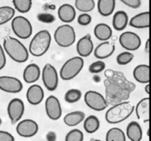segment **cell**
Instances as JSON below:
<instances>
[{
	"label": "cell",
	"instance_id": "obj_1",
	"mask_svg": "<svg viewBox=\"0 0 151 141\" xmlns=\"http://www.w3.org/2000/svg\"><path fill=\"white\" fill-rule=\"evenodd\" d=\"M105 75L107 78L104 82L106 88V101L114 104L128 99L130 93L135 89V85L127 80L122 73L113 70H107Z\"/></svg>",
	"mask_w": 151,
	"mask_h": 141
},
{
	"label": "cell",
	"instance_id": "obj_2",
	"mask_svg": "<svg viewBox=\"0 0 151 141\" xmlns=\"http://www.w3.org/2000/svg\"><path fill=\"white\" fill-rule=\"evenodd\" d=\"M3 48L7 55L19 63H24L29 58V51L19 40L7 36L3 41Z\"/></svg>",
	"mask_w": 151,
	"mask_h": 141
},
{
	"label": "cell",
	"instance_id": "obj_3",
	"mask_svg": "<svg viewBox=\"0 0 151 141\" xmlns=\"http://www.w3.org/2000/svg\"><path fill=\"white\" fill-rule=\"evenodd\" d=\"M134 106L129 101H122L114 104L107 110L106 120L110 124H116L128 119L132 115Z\"/></svg>",
	"mask_w": 151,
	"mask_h": 141
},
{
	"label": "cell",
	"instance_id": "obj_4",
	"mask_svg": "<svg viewBox=\"0 0 151 141\" xmlns=\"http://www.w3.org/2000/svg\"><path fill=\"white\" fill-rule=\"evenodd\" d=\"M52 37L50 32L46 29L37 32L31 40L29 46V54L34 57H41L49 50Z\"/></svg>",
	"mask_w": 151,
	"mask_h": 141
},
{
	"label": "cell",
	"instance_id": "obj_5",
	"mask_svg": "<svg viewBox=\"0 0 151 141\" xmlns=\"http://www.w3.org/2000/svg\"><path fill=\"white\" fill-rule=\"evenodd\" d=\"M84 60L79 56L73 57L65 62L60 70V76L63 80L69 81L78 76L82 70Z\"/></svg>",
	"mask_w": 151,
	"mask_h": 141
},
{
	"label": "cell",
	"instance_id": "obj_6",
	"mask_svg": "<svg viewBox=\"0 0 151 141\" xmlns=\"http://www.w3.org/2000/svg\"><path fill=\"white\" fill-rule=\"evenodd\" d=\"M54 39L59 46L63 48L71 46L76 41L75 29L69 24L60 25L55 31Z\"/></svg>",
	"mask_w": 151,
	"mask_h": 141
},
{
	"label": "cell",
	"instance_id": "obj_7",
	"mask_svg": "<svg viewBox=\"0 0 151 141\" xmlns=\"http://www.w3.org/2000/svg\"><path fill=\"white\" fill-rule=\"evenodd\" d=\"M13 33L21 39H27L32 34V26L30 21L22 16H17L11 21Z\"/></svg>",
	"mask_w": 151,
	"mask_h": 141
},
{
	"label": "cell",
	"instance_id": "obj_8",
	"mask_svg": "<svg viewBox=\"0 0 151 141\" xmlns=\"http://www.w3.org/2000/svg\"><path fill=\"white\" fill-rule=\"evenodd\" d=\"M84 101L90 109L95 111H103L109 107V102L100 93L88 90L84 95Z\"/></svg>",
	"mask_w": 151,
	"mask_h": 141
},
{
	"label": "cell",
	"instance_id": "obj_9",
	"mask_svg": "<svg viewBox=\"0 0 151 141\" xmlns=\"http://www.w3.org/2000/svg\"><path fill=\"white\" fill-rule=\"evenodd\" d=\"M42 81L44 87L50 91H54L58 85V74L55 68L50 63L44 66L41 73Z\"/></svg>",
	"mask_w": 151,
	"mask_h": 141
},
{
	"label": "cell",
	"instance_id": "obj_10",
	"mask_svg": "<svg viewBox=\"0 0 151 141\" xmlns=\"http://www.w3.org/2000/svg\"><path fill=\"white\" fill-rule=\"evenodd\" d=\"M121 46L129 51H136L139 49L142 45L140 37L134 32H122L119 38Z\"/></svg>",
	"mask_w": 151,
	"mask_h": 141
},
{
	"label": "cell",
	"instance_id": "obj_11",
	"mask_svg": "<svg viewBox=\"0 0 151 141\" xmlns=\"http://www.w3.org/2000/svg\"><path fill=\"white\" fill-rule=\"evenodd\" d=\"M24 113V104L22 99L14 98L7 105V114L12 124H16L21 120Z\"/></svg>",
	"mask_w": 151,
	"mask_h": 141
},
{
	"label": "cell",
	"instance_id": "obj_12",
	"mask_svg": "<svg viewBox=\"0 0 151 141\" xmlns=\"http://www.w3.org/2000/svg\"><path fill=\"white\" fill-rule=\"evenodd\" d=\"M23 89V85L18 78L9 76H0V90L9 93H18Z\"/></svg>",
	"mask_w": 151,
	"mask_h": 141
},
{
	"label": "cell",
	"instance_id": "obj_13",
	"mask_svg": "<svg viewBox=\"0 0 151 141\" xmlns=\"http://www.w3.org/2000/svg\"><path fill=\"white\" fill-rule=\"evenodd\" d=\"M38 125L32 119H24L19 122L16 126V132L22 137H31L38 133Z\"/></svg>",
	"mask_w": 151,
	"mask_h": 141
},
{
	"label": "cell",
	"instance_id": "obj_14",
	"mask_svg": "<svg viewBox=\"0 0 151 141\" xmlns=\"http://www.w3.org/2000/svg\"><path fill=\"white\" fill-rule=\"evenodd\" d=\"M45 110L49 118L57 120L61 117L62 108L58 98L55 95L47 97L45 101Z\"/></svg>",
	"mask_w": 151,
	"mask_h": 141
},
{
	"label": "cell",
	"instance_id": "obj_15",
	"mask_svg": "<svg viewBox=\"0 0 151 141\" xmlns=\"http://www.w3.org/2000/svg\"><path fill=\"white\" fill-rule=\"evenodd\" d=\"M77 52L81 57H87L91 55L94 50V43L91 41L90 34H86L78 41L76 45Z\"/></svg>",
	"mask_w": 151,
	"mask_h": 141
},
{
	"label": "cell",
	"instance_id": "obj_16",
	"mask_svg": "<svg viewBox=\"0 0 151 141\" xmlns=\"http://www.w3.org/2000/svg\"><path fill=\"white\" fill-rule=\"evenodd\" d=\"M27 100L32 105H38L44 98L43 88L38 85H32L27 90Z\"/></svg>",
	"mask_w": 151,
	"mask_h": 141
},
{
	"label": "cell",
	"instance_id": "obj_17",
	"mask_svg": "<svg viewBox=\"0 0 151 141\" xmlns=\"http://www.w3.org/2000/svg\"><path fill=\"white\" fill-rule=\"evenodd\" d=\"M115 51V45L109 41H105L99 44L94 51V57L100 60L111 56Z\"/></svg>",
	"mask_w": 151,
	"mask_h": 141
},
{
	"label": "cell",
	"instance_id": "obj_18",
	"mask_svg": "<svg viewBox=\"0 0 151 141\" xmlns=\"http://www.w3.org/2000/svg\"><path fill=\"white\" fill-rule=\"evenodd\" d=\"M58 16L62 22L66 24L73 21L76 17V10L72 5L69 4H63L58 8Z\"/></svg>",
	"mask_w": 151,
	"mask_h": 141
},
{
	"label": "cell",
	"instance_id": "obj_19",
	"mask_svg": "<svg viewBox=\"0 0 151 141\" xmlns=\"http://www.w3.org/2000/svg\"><path fill=\"white\" fill-rule=\"evenodd\" d=\"M135 110L139 120H143L145 123L148 122L150 118V98L146 97L140 100L136 106Z\"/></svg>",
	"mask_w": 151,
	"mask_h": 141
},
{
	"label": "cell",
	"instance_id": "obj_20",
	"mask_svg": "<svg viewBox=\"0 0 151 141\" xmlns=\"http://www.w3.org/2000/svg\"><path fill=\"white\" fill-rule=\"evenodd\" d=\"M41 69L35 63L29 64L23 72V79L26 83L32 84L37 82L41 76Z\"/></svg>",
	"mask_w": 151,
	"mask_h": 141
},
{
	"label": "cell",
	"instance_id": "obj_21",
	"mask_svg": "<svg viewBox=\"0 0 151 141\" xmlns=\"http://www.w3.org/2000/svg\"><path fill=\"white\" fill-rule=\"evenodd\" d=\"M128 24L137 29H145L150 26V13L142 12L131 18Z\"/></svg>",
	"mask_w": 151,
	"mask_h": 141
},
{
	"label": "cell",
	"instance_id": "obj_22",
	"mask_svg": "<svg viewBox=\"0 0 151 141\" xmlns=\"http://www.w3.org/2000/svg\"><path fill=\"white\" fill-rule=\"evenodd\" d=\"M133 76L137 82L148 84L150 82V66L146 64L139 65L134 69Z\"/></svg>",
	"mask_w": 151,
	"mask_h": 141
},
{
	"label": "cell",
	"instance_id": "obj_23",
	"mask_svg": "<svg viewBox=\"0 0 151 141\" xmlns=\"http://www.w3.org/2000/svg\"><path fill=\"white\" fill-rule=\"evenodd\" d=\"M126 135L131 141H141L143 132L139 123L137 121H131L126 128Z\"/></svg>",
	"mask_w": 151,
	"mask_h": 141
},
{
	"label": "cell",
	"instance_id": "obj_24",
	"mask_svg": "<svg viewBox=\"0 0 151 141\" xmlns=\"http://www.w3.org/2000/svg\"><path fill=\"white\" fill-rule=\"evenodd\" d=\"M112 29L109 25L104 23L98 24L94 29V34L97 39L100 41H107L111 38Z\"/></svg>",
	"mask_w": 151,
	"mask_h": 141
},
{
	"label": "cell",
	"instance_id": "obj_25",
	"mask_svg": "<svg viewBox=\"0 0 151 141\" xmlns=\"http://www.w3.org/2000/svg\"><path fill=\"white\" fill-rule=\"evenodd\" d=\"M113 27L117 31H122L127 27L128 24V16L126 12L119 10L114 13L112 21Z\"/></svg>",
	"mask_w": 151,
	"mask_h": 141
},
{
	"label": "cell",
	"instance_id": "obj_26",
	"mask_svg": "<svg viewBox=\"0 0 151 141\" xmlns=\"http://www.w3.org/2000/svg\"><path fill=\"white\" fill-rule=\"evenodd\" d=\"M86 118V115L82 111H74L66 114L63 118V122L65 124L70 127L77 126Z\"/></svg>",
	"mask_w": 151,
	"mask_h": 141
},
{
	"label": "cell",
	"instance_id": "obj_27",
	"mask_svg": "<svg viewBox=\"0 0 151 141\" xmlns=\"http://www.w3.org/2000/svg\"><path fill=\"white\" fill-rule=\"evenodd\" d=\"M115 5V0H99L97 1V10L101 16L107 17L113 13Z\"/></svg>",
	"mask_w": 151,
	"mask_h": 141
},
{
	"label": "cell",
	"instance_id": "obj_28",
	"mask_svg": "<svg viewBox=\"0 0 151 141\" xmlns=\"http://www.w3.org/2000/svg\"><path fill=\"white\" fill-rule=\"evenodd\" d=\"M100 126V120L96 115L88 116L86 118L83 123V128L86 132L88 134H93L97 132Z\"/></svg>",
	"mask_w": 151,
	"mask_h": 141
},
{
	"label": "cell",
	"instance_id": "obj_29",
	"mask_svg": "<svg viewBox=\"0 0 151 141\" xmlns=\"http://www.w3.org/2000/svg\"><path fill=\"white\" fill-rule=\"evenodd\" d=\"M106 141H126V136L122 129L114 127L109 129L106 133Z\"/></svg>",
	"mask_w": 151,
	"mask_h": 141
},
{
	"label": "cell",
	"instance_id": "obj_30",
	"mask_svg": "<svg viewBox=\"0 0 151 141\" xmlns=\"http://www.w3.org/2000/svg\"><path fill=\"white\" fill-rule=\"evenodd\" d=\"M15 13V9L10 6L0 7V25H3L10 20H13Z\"/></svg>",
	"mask_w": 151,
	"mask_h": 141
},
{
	"label": "cell",
	"instance_id": "obj_31",
	"mask_svg": "<svg viewBox=\"0 0 151 141\" xmlns=\"http://www.w3.org/2000/svg\"><path fill=\"white\" fill-rule=\"evenodd\" d=\"M75 6L77 10L83 12V13H88L95 7V1L94 0H76Z\"/></svg>",
	"mask_w": 151,
	"mask_h": 141
},
{
	"label": "cell",
	"instance_id": "obj_32",
	"mask_svg": "<svg viewBox=\"0 0 151 141\" xmlns=\"http://www.w3.org/2000/svg\"><path fill=\"white\" fill-rule=\"evenodd\" d=\"M13 4L15 10L21 13H26L30 10L32 1L31 0H13Z\"/></svg>",
	"mask_w": 151,
	"mask_h": 141
},
{
	"label": "cell",
	"instance_id": "obj_33",
	"mask_svg": "<svg viewBox=\"0 0 151 141\" xmlns=\"http://www.w3.org/2000/svg\"><path fill=\"white\" fill-rule=\"evenodd\" d=\"M82 97V92L79 89L72 88L66 91L64 95V100L69 104L78 102Z\"/></svg>",
	"mask_w": 151,
	"mask_h": 141
},
{
	"label": "cell",
	"instance_id": "obj_34",
	"mask_svg": "<svg viewBox=\"0 0 151 141\" xmlns=\"http://www.w3.org/2000/svg\"><path fill=\"white\" fill-rule=\"evenodd\" d=\"M83 133L78 129H72L65 137V141H83Z\"/></svg>",
	"mask_w": 151,
	"mask_h": 141
},
{
	"label": "cell",
	"instance_id": "obj_35",
	"mask_svg": "<svg viewBox=\"0 0 151 141\" xmlns=\"http://www.w3.org/2000/svg\"><path fill=\"white\" fill-rule=\"evenodd\" d=\"M134 55L133 53L130 51H123V52L119 53L116 57V63L120 66H125L128 63H131L134 59Z\"/></svg>",
	"mask_w": 151,
	"mask_h": 141
},
{
	"label": "cell",
	"instance_id": "obj_36",
	"mask_svg": "<svg viewBox=\"0 0 151 141\" xmlns=\"http://www.w3.org/2000/svg\"><path fill=\"white\" fill-rule=\"evenodd\" d=\"M106 69V63L103 60H97L91 63L88 67V70L91 73H99Z\"/></svg>",
	"mask_w": 151,
	"mask_h": 141
},
{
	"label": "cell",
	"instance_id": "obj_37",
	"mask_svg": "<svg viewBox=\"0 0 151 141\" xmlns=\"http://www.w3.org/2000/svg\"><path fill=\"white\" fill-rule=\"evenodd\" d=\"M37 19L39 21L46 24H51L55 21V18L52 14L49 13H41L37 15Z\"/></svg>",
	"mask_w": 151,
	"mask_h": 141
},
{
	"label": "cell",
	"instance_id": "obj_38",
	"mask_svg": "<svg viewBox=\"0 0 151 141\" xmlns=\"http://www.w3.org/2000/svg\"><path fill=\"white\" fill-rule=\"evenodd\" d=\"M91 16L88 13H82L78 17V23L81 26H87L91 22Z\"/></svg>",
	"mask_w": 151,
	"mask_h": 141
},
{
	"label": "cell",
	"instance_id": "obj_39",
	"mask_svg": "<svg viewBox=\"0 0 151 141\" xmlns=\"http://www.w3.org/2000/svg\"><path fill=\"white\" fill-rule=\"evenodd\" d=\"M124 4L133 9H137L141 6L142 1L140 0H121Z\"/></svg>",
	"mask_w": 151,
	"mask_h": 141
},
{
	"label": "cell",
	"instance_id": "obj_40",
	"mask_svg": "<svg viewBox=\"0 0 151 141\" xmlns=\"http://www.w3.org/2000/svg\"><path fill=\"white\" fill-rule=\"evenodd\" d=\"M0 141H15V137L10 132L0 130Z\"/></svg>",
	"mask_w": 151,
	"mask_h": 141
},
{
	"label": "cell",
	"instance_id": "obj_41",
	"mask_svg": "<svg viewBox=\"0 0 151 141\" xmlns=\"http://www.w3.org/2000/svg\"><path fill=\"white\" fill-rule=\"evenodd\" d=\"M6 65V56L3 47L0 44V70L3 69Z\"/></svg>",
	"mask_w": 151,
	"mask_h": 141
},
{
	"label": "cell",
	"instance_id": "obj_42",
	"mask_svg": "<svg viewBox=\"0 0 151 141\" xmlns=\"http://www.w3.org/2000/svg\"><path fill=\"white\" fill-rule=\"evenodd\" d=\"M47 141H56L57 140V136H56L55 132L53 131H50L46 135Z\"/></svg>",
	"mask_w": 151,
	"mask_h": 141
},
{
	"label": "cell",
	"instance_id": "obj_43",
	"mask_svg": "<svg viewBox=\"0 0 151 141\" xmlns=\"http://www.w3.org/2000/svg\"><path fill=\"white\" fill-rule=\"evenodd\" d=\"M145 51L146 53L148 54L149 51H150V39H147V41H146V43H145Z\"/></svg>",
	"mask_w": 151,
	"mask_h": 141
},
{
	"label": "cell",
	"instance_id": "obj_44",
	"mask_svg": "<svg viewBox=\"0 0 151 141\" xmlns=\"http://www.w3.org/2000/svg\"><path fill=\"white\" fill-rule=\"evenodd\" d=\"M145 90V92L147 93V94H150V85H149V83L146 85Z\"/></svg>",
	"mask_w": 151,
	"mask_h": 141
},
{
	"label": "cell",
	"instance_id": "obj_45",
	"mask_svg": "<svg viewBox=\"0 0 151 141\" xmlns=\"http://www.w3.org/2000/svg\"><path fill=\"white\" fill-rule=\"evenodd\" d=\"M93 80H94L95 82H99L100 81V76H97V75H95V76L93 77Z\"/></svg>",
	"mask_w": 151,
	"mask_h": 141
},
{
	"label": "cell",
	"instance_id": "obj_46",
	"mask_svg": "<svg viewBox=\"0 0 151 141\" xmlns=\"http://www.w3.org/2000/svg\"><path fill=\"white\" fill-rule=\"evenodd\" d=\"M89 141H102V140H98V139H95V138H91Z\"/></svg>",
	"mask_w": 151,
	"mask_h": 141
},
{
	"label": "cell",
	"instance_id": "obj_47",
	"mask_svg": "<svg viewBox=\"0 0 151 141\" xmlns=\"http://www.w3.org/2000/svg\"><path fill=\"white\" fill-rule=\"evenodd\" d=\"M1 123H2V120H1V118H0V126H1Z\"/></svg>",
	"mask_w": 151,
	"mask_h": 141
},
{
	"label": "cell",
	"instance_id": "obj_48",
	"mask_svg": "<svg viewBox=\"0 0 151 141\" xmlns=\"http://www.w3.org/2000/svg\"><path fill=\"white\" fill-rule=\"evenodd\" d=\"M149 132H150V130H149V129H147V136L149 137Z\"/></svg>",
	"mask_w": 151,
	"mask_h": 141
}]
</instances>
